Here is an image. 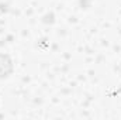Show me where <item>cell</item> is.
I'll use <instances>...</instances> for the list:
<instances>
[{
  "label": "cell",
  "instance_id": "obj_1",
  "mask_svg": "<svg viewBox=\"0 0 121 120\" xmlns=\"http://www.w3.org/2000/svg\"><path fill=\"white\" fill-rule=\"evenodd\" d=\"M10 72H11V61L9 57L0 54V79L7 78Z\"/></svg>",
  "mask_w": 121,
  "mask_h": 120
}]
</instances>
